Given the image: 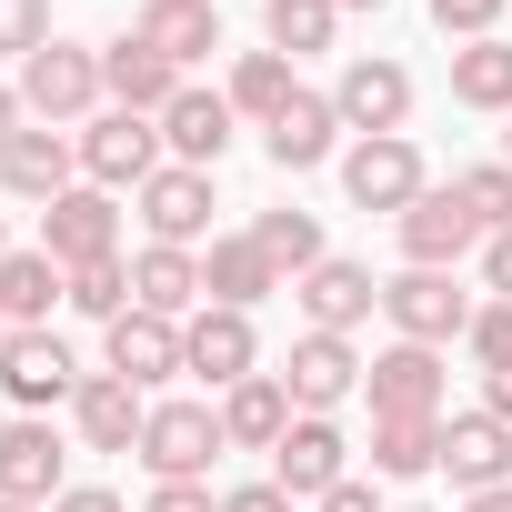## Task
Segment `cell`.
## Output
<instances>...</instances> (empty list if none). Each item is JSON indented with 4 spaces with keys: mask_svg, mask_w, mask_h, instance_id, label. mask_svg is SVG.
I'll list each match as a JSON object with an SVG mask.
<instances>
[{
    "mask_svg": "<svg viewBox=\"0 0 512 512\" xmlns=\"http://www.w3.org/2000/svg\"><path fill=\"white\" fill-rule=\"evenodd\" d=\"M21 111L41 121V131H71V121H91L111 91H101V51H81V41H51V51H31L21 61Z\"/></svg>",
    "mask_w": 512,
    "mask_h": 512,
    "instance_id": "cell-1",
    "label": "cell"
},
{
    "mask_svg": "<svg viewBox=\"0 0 512 512\" xmlns=\"http://www.w3.org/2000/svg\"><path fill=\"white\" fill-rule=\"evenodd\" d=\"M221 452H231L221 402H151V422H141V472L151 482H201Z\"/></svg>",
    "mask_w": 512,
    "mask_h": 512,
    "instance_id": "cell-2",
    "label": "cell"
},
{
    "mask_svg": "<svg viewBox=\"0 0 512 512\" xmlns=\"http://www.w3.org/2000/svg\"><path fill=\"white\" fill-rule=\"evenodd\" d=\"M71 141H81V181L91 191H141L161 171V121H141V111H91Z\"/></svg>",
    "mask_w": 512,
    "mask_h": 512,
    "instance_id": "cell-3",
    "label": "cell"
},
{
    "mask_svg": "<svg viewBox=\"0 0 512 512\" xmlns=\"http://www.w3.org/2000/svg\"><path fill=\"white\" fill-rule=\"evenodd\" d=\"M342 191H352V211H412L422 191H432V171H422V151H412V131H392V141H342Z\"/></svg>",
    "mask_w": 512,
    "mask_h": 512,
    "instance_id": "cell-4",
    "label": "cell"
},
{
    "mask_svg": "<svg viewBox=\"0 0 512 512\" xmlns=\"http://www.w3.org/2000/svg\"><path fill=\"white\" fill-rule=\"evenodd\" d=\"M71 492V442L41 422V412H11L0 422V502H61Z\"/></svg>",
    "mask_w": 512,
    "mask_h": 512,
    "instance_id": "cell-5",
    "label": "cell"
},
{
    "mask_svg": "<svg viewBox=\"0 0 512 512\" xmlns=\"http://www.w3.org/2000/svg\"><path fill=\"white\" fill-rule=\"evenodd\" d=\"M332 111H342V131H352V141H392V131L412 121V71H402V61L352 51V61H342V81H332Z\"/></svg>",
    "mask_w": 512,
    "mask_h": 512,
    "instance_id": "cell-6",
    "label": "cell"
},
{
    "mask_svg": "<svg viewBox=\"0 0 512 512\" xmlns=\"http://www.w3.org/2000/svg\"><path fill=\"white\" fill-rule=\"evenodd\" d=\"M472 312H482V302L452 292V272H392V282H382V322H392L402 342H432V352H442V342L472 332Z\"/></svg>",
    "mask_w": 512,
    "mask_h": 512,
    "instance_id": "cell-7",
    "label": "cell"
},
{
    "mask_svg": "<svg viewBox=\"0 0 512 512\" xmlns=\"http://www.w3.org/2000/svg\"><path fill=\"white\" fill-rule=\"evenodd\" d=\"M362 392H372V422H442V352L392 342V352L362 362Z\"/></svg>",
    "mask_w": 512,
    "mask_h": 512,
    "instance_id": "cell-8",
    "label": "cell"
},
{
    "mask_svg": "<svg viewBox=\"0 0 512 512\" xmlns=\"http://www.w3.org/2000/svg\"><path fill=\"white\" fill-rule=\"evenodd\" d=\"M392 231H402V272H452L462 251H482V241H492V231L472 221V201H462L452 181H442V191H422V201H412V211H402Z\"/></svg>",
    "mask_w": 512,
    "mask_h": 512,
    "instance_id": "cell-9",
    "label": "cell"
},
{
    "mask_svg": "<svg viewBox=\"0 0 512 512\" xmlns=\"http://www.w3.org/2000/svg\"><path fill=\"white\" fill-rule=\"evenodd\" d=\"M41 251H51L61 272H91V262H111V251H121V211H111V191L71 181V191L41 211Z\"/></svg>",
    "mask_w": 512,
    "mask_h": 512,
    "instance_id": "cell-10",
    "label": "cell"
},
{
    "mask_svg": "<svg viewBox=\"0 0 512 512\" xmlns=\"http://www.w3.org/2000/svg\"><path fill=\"white\" fill-rule=\"evenodd\" d=\"M181 372H201L211 392L251 382V372H262V342H251V312H221V302H201V312L181 322Z\"/></svg>",
    "mask_w": 512,
    "mask_h": 512,
    "instance_id": "cell-11",
    "label": "cell"
},
{
    "mask_svg": "<svg viewBox=\"0 0 512 512\" xmlns=\"http://www.w3.org/2000/svg\"><path fill=\"white\" fill-rule=\"evenodd\" d=\"M272 482H282L292 502H322L332 482H352V442H342V422H332V412H302V422L282 432V452H272Z\"/></svg>",
    "mask_w": 512,
    "mask_h": 512,
    "instance_id": "cell-12",
    "label": "cell"
},
{
    "mask_svg": "<svg viewBox=\"0 0 512 512\" xmlns=\"http://www.w3.org/2000/svg\"><path fill=\"white\" fill-rule=\"evenodd\" d=\"M0 392H11L21 412H51V402H71V392H81V372H71V342H61V332H11V342H0Z\"/></svg>",
    "mask_w": 512,
    "mask_h": 512,
    "instance_id": "cell-13",
    "label": "cell"
},
{
    "mask_svg": "<svg viewBox=\"0 0 512 512\" xmlns=\"http://www.w3.org/2000/svg\"><path fill=\"white\" fill-rule=\"evenodd\" d=\"M292 302H302V322H312V332H342V342H352V332L382 312V282H372L362 262H312V272L292 282Z\"/></svg>",
    "mask_w": 512,
    "mask_h": 512,
    "instance_id": "cell-14",
    "label": "cell"
},
{
    "mask_svg": "<svg viewBox=\"0 0 512 512\" xmlns=\"http://www.w3.org/2000/svg\"><path fill=\"white\" fill-rule=\"evenodd\" d=\"M101 372H121L131 392L171 382V372H181V322H161V312H121V322H101Z\"/></svg>",
    "mask_w": 512,
    "mask_h": 512,
    "instance_id": "cell-15",
    "label": "cell"
},
{
    "mask_svg": "<svg viewBox=\"0 0 512 512\" xmlns=\"http://www.w3.org/2000/svg\"><path fill=\"white\" fill-rule=\"evenodd\" d=\"M141 422H151V402H141L121 372H81V392H71L81 452H141Z\"/></svg>",
    "mask_w": 512,
    "mask_h": 512,
    "instance_id": "cell-16",
    "label": "cell"
},
{
    "mask_svg": "<svg viewBox=\"0 0 512 512\" xmlns=\"http://www.w3.org/2000/svg\"><path fill=\"white\" fill-rule=\"evenodd\" d=\"M201 302H211V282H201V251H171V241H141V251H131V312L191 322Z\"/></svg>",
    "mask_w": 512,
    "mask_h": 512,
    "instance_id": "cell-17",
    "label": "cell"
},
{
    "mask_svg": "<svg viewBox=\"0 0 512 512\" xmlns=\"http://www.w3.org/2000/svg\"><path fill=\"white\" fill-rule=\"evenodd\" d=\"M71 181H81V141L71 131H21L11 151H0V191L31 201V211H51Z\"/></svg>",
    "mask_w": 512,
    "mask_h": 512,
    "instance_id": "cell-18",
    "label": "cell"
},
{
    "mask_svg": "<svg viewBox=\"0 0 512 512\" xmlns=\"http://www.w3.org/2000/svg\"><path fill=\"white\" fill-rule=\"evenodd\" d=\"M231 121H241V111H231V91H191V81H181V101L161 111V151H171L181 171H221Z\"/></svg>",
    "mask_w": 512,
    "mask_h": 512,
    "instance_id": "cell-19",
    "label": "cell"
},
{
    "mask_svg": "<svg viewBox=\"0 0 512 512\" xmlns=\"http://www.w3.org/2000/svg\"><path fill=\"white\" fill-rule=\"evenodd\" d=\"M141 231H151V241H171V251H191V241L211 231V171L161 161V171L141 181Z\"/></svg>",
    "mask_w": 512,
    "mask_h": 512,
    "instance_id": "cell-20",
    "label": "cell"
},
{
    "mask_svg": "<svg viewBox=\"0 0 512 512\" xmlns=\"http://www.w3.org/2000/svg\"><path fill=\"white\" fill-rule=\"evenodd\" d=\"M282 382H292V412H332V402L362 392V352L342 332H302L292 362H282Z\"/></svg>",
    "mask_w": 512,
    "mask_h": 512,
    "instance_id": "cell-21",
    "label": "cell"
},
{
    "mask_svg": "<svg viewBox=\"0 0 512 512\" xmlns=\"http://www.w3.org/2000/svg\"><path fill=\"white\" fill-rule=\"evenodd\" d=\"M292 422H302V412H292V382H282V372H251V382L221 392V442H231V452H282Z\"/></svg>",
    "mask_w": 512,
    "mask_h": 512,
    "instance_id": "cell-22",
    "label": "cell"
},
{
    "mask_svg": "<svg viewBox=\"0 0 512 512\" xmlns=\"http://www.w3.org/2000/svg\"><path fill=\"white\" fill-rule=\"evenodd\" d=\"M101 91H111V111H141V121H161V111L181 101V71H171L151 41H131V31H121V41L101 51Z\"/></svg>",
    "mask_w": 512,
    "mask_h": 512,
    "instance_id": "cell-23",
    "label": "cell"
},
{
    "mask_svg": "<svg viewBox=\"0 0 512 512\" xmlns=\"http://www.w3.org/2000/svg\"><path fill=\"white\" fill-rule=\"evenodd\" d=\"M262 151H272V171H322V161H342V111H332V91H292V111L262 131Z\"/></svg>",
    "mask_w": 512,
    "mask_h": 512,
    "instance_id": "cell-24",
    "label": "cell"
},
{
    "mask_svg": "<svg viewBox=\"0 0 512 512\" xmlns=\"http://www.w3.org/2000/svg\"><path fill=\"white\" fill-rule=\"evenodd\" d=\"M442 472L462 482V502L492 492V482H512V422H492V412H452V422H442Z\"/></svg>",
    "mask_w": 512,
    "mask_h": 512,
    "instance_id": "cell-25",
    "label": "cell"
},
{
    "mask_svg": "<svg viewBox=\"0 0 512 512\" xmlns=\"http://www.w3.org/2000/svg\"><path fill=\"white\" fill-rule=\"evenodd\" d=\"M201 282H211V302H221V312H251V302H272V292H292V282L272 272V251L251 241V231H221V241L201 251Z\"/></svg>",
    "mask_w": 512,
    "mask_h": 512,
    "instance_id": "cell-26",
    "label": "cell"
},
{
    "mask_svg": "<svg viewBox=\"0 0 512 512\" xmlns=\"http://www.w3.org/2000/svg\"><path fill=\"white\" fill-rule=\"evenodd\" d=\"M131 41H151L171 71H191V61H211V51H221V11H211V0H141Z\"/></svg>",
    "mask_w": 512,
    "mask_h": 512,
    "instance_id": "cell-27",
    "label": "cell"
},
{
    "mask_svg": "<svg viewBox=\"0 0 512 512\" xmlns=\"http://www.w3.org/2000/svg\"><path fill=\"white\" fill-rule=\"evenodd\" d=\"M51 302H71V272L51 251H11V262H0V312H11V332H51Z\"/></svg>",
    "mask_w": 512,
    "mask_h": 512,
    "instance_id": "cell-28",
    "label": "cell"
},
{
    "mask_svg": "<svg viewBox=\"0 0 512 512\" xmlns=\"http://www.w3.org/2000/svg\"><path fill=\"white\" fill-rule=\"evenodd\" d=\"M452 101L462 111H512V41H462L452 51Z\"/></svg>",
    "mask_w": 512,
    "mask_h": 512,
    "instance_id": "cell-29",
    "label": "cell"
},
{
    "mask_svg": "<svg viewBox=\"0 0 512 512\" xmlns=\"http://www.w3.org/2000/svg\"><path fill=\"white\" fill-rule=\"evenodd\" d=\"M292 91H302V81H292L282 51H241V61H231V111H241V121H262V131H272V121L292 111Z\"/></svg>",
    "mask_w": 512,
    "mask_h": 512,
    "instance_id": "cell-30",
    "label": "cell"
},
{
    "mask_svg": "<svg viewBox=\"0 0 512 512\" xmlns=\"http://www.w3.org/2000/svg\"><path fill=\"white\" fill-rule=\"evenodd\" d=\"M442 472V422H372V482H422Z\"/></svg>",
    "mask_w": 512,
    "mask_h": 512,
    "instance_id": "cell-31",
    "label": "cell"
},
{
    "mask_svg": "<svg viewBox=\"0 0 512 512\" xmlns=\"http://www.w3.org/2000/svg\"><path fill=\"white\" fill-rule=\"evenodd\" d=\"M332 31H342V11H332V0H262V41H272L282 61L332 51Z\"/></svg>",
    "mask_w": 512,
    "mask_h": 512,
    "instance_id": "cell-32",
    "label": "cell"
},
{
    "mask_svg": "<svg viewBox=\"0 0 512 512\" xmlns=\"http://www.w3.org/2000/svg\"><path fill=\"white\" fill-rule=\"evenodd\" d=\"M251 241L272 251V272H282V282H302L312 262H332V251H322V221H312V211H262V221H251Z\"/></svg>",
    "mask_w": 512,
    "mask_h": 512,
    "instance_id": "cell-33",
    "label": "cell"
},
{
    "mask_svg": "<svg viewBox=\"0 0 512 512\" xmlns=\"http://www.w3.org/2000/svg\"><path fill=\"white\" fill-rule=\"evenodd\" d=\"M71 312H91V322H121L131 312V262H121V251L91 262V272H71Z\"/></svg>",
    "mask_w": 512,
    "mask_h": 512,
    "instance_id": "cell-34",
    "label": "cell"
},
{
    "mask_svg": "<svg viewBox=\"0 0 512 512\" xmlns=\"http://www.w3.org/2000/svg\"><path fill=\"white\" fill-rule=\"evenodd\" d=\"M452 191L472 201L482 231H512V161H472V171H452Z\"/></svg>",
    "mask_w": 512,
    "mask_h": 512,
    "instance_id": "cell-35",
    "label": "cell"
},
{
    "mask_svg": "<svg viewBox=\"0 0 512 512\" xmlns=\"http://www.w3.org/2000/svg\"><path fill=\"white\" fill-rule=\"evenodd\" d=\"M61 31H51V0H0V61H31V51H51Z\"/></svg>",
    "mask_w": 512,
    "mask_h": 512,
    "instance_id": "cell-36",
    "label": "cell"
},
{
    "mask_svg": "<svg viewBox=\"0 0 512 512\" xmlns=\"http://www.w3.org/2000/svg\"><path fill=\"white\" fill-rule=\"evenodd\" d=\"M462 352H472L482 372H512V302H482L472 332H462Z\"/></svg>",
    "mask_w": 512,
    "mask_h": 512,
    "instance_id": "cell-37",
    "label": "cell"
},
{
    "mask_svg": "<svg viewBox=\"0 0 512 512\" xmlns=\"http://www.w3.org/2000/svg\"><path fill=\"white\" fill-rule=\"evenodd\" d=\"M502 11H512V0H432V31H452V41H492Z\"/></svg>",
    "mask_w": 512,
    "mask_h": 512,
    "instance_id": "cell-38",
    "label": "cell"
},
{
    "mask_svg": "<svg viewBox=\"0 0 512 512\" xmlns=\"http://www.w3.org/2000/svg\"><path fill=\"white\" fill-rule=\"evenodd\" d=\"M141 512H221V502H211V482H151Z\"/></svg>",
    "mask_w": 512,
    "mask_h": 512,
    "instance_id": "cell-39",
    "label": "cell"
},
{
    "mask_svg": "<svg viewBox=\"0 0 512 512\" xmlns=\"http://www.w3.org/2000/svg\"><path fill=\"white\" fill-rule=\"evenodd\" d=\"M221 512H292V492H282V482H231Z\"/></svg>",
    "mask_w": 512,
    "mask_h": 512,
    "instance_id": "cell-40",
    "label": "cell"
},
{
    "mask_svg": "<svg viewBox=\"0 0 512 512\" xmlns=\"http://www.w3.org/2000/svg\"><path fill=\"white\" fill-rule=\"evenodd\" d=\"M482 292H492V302H512V231H492V241H482Z\"/></svg>",
    "mask_w": 512,
    "mask_h": 512,
    "instance_id": "cell-41",
    "label": "cell"
},
{
    "mask_svg": "<svg viewBox=\"0 0 512 512\" xmlns=\"http://www.w3.org/2000/svg\"><path fill=\"white\" fill-rule=\"evenodd\" d=\"M312 512H392V502H382V492H372V482H362V472H352V482H332V492H322V502H312Z\"/></svg>",
    "mask_w": 512,
    "mask_h": 512,
    "instance_id": "cell-42",
    "label": "cell"
},
{
    "mask_svg": "<svg viewBox=\"0 0 512 512\" xmlns=\"http://www.w3.org/2000/svg\"><path fill=\"white\" fill-rule=\"evenodd\" d=\"M51 512H121V492H101V482H71Z\"/></svg>",
    "mask_w": 512,
    "mask_h": 512,
    "instance_id": "cell-43",
    "label": "cell"
},
{
    "mask_svg": "<svg viewBox=\"0 0 512 512\" xmlns=\"http://www.w3.org/2000/svg\"><path fill=\"white\" fill-rule=\"evenodd\" d=\"M21 131H31V111H21V91H11V81H0V151H11Z\"/></svg>",
    "mask_w": 512,
    "mask_h": 512,
    "instance_id": "cell-44",
    "label": "cell"
},
{
    "mask_svg": "<svg viewBox=\"0 0 512 512\" xmlns=\"http://www.w3.org/2000/svg\"><path fill=\"white\" fill-rule=\"evenodd\" d=\"M482 412H492V422H512V372H482Z\"/></svg>",
    "mask_w": 512,
    "mask_h": 512,
    "instance_id": "cell-45",
    "label": "cell"
},
{
    "mask_svg": "<svg viewBox=\"0 0 512 512\" xmlns=\"http://www.w3.org/2000/svg\"><path fill=\"white\" fill-rule=\"evenodd\" d=\"M462 512H512V482H492V492H472Z\"/></svg>",
    "mask_w": 512,
    "mask_h": 512,
    "instance_id": "cell-46",
    "label": "cell"
},
{
    "mask_svg": "<svg viewBox=\"0 0 512 512\" xmlns=\"http://www.w3.org/2000/svg\"><path fill=\"white\" fill-rule=\"evenodd\" d=\"M332 11H392V0H332Z\"/></svg>",
    "mask_w": 512,
    "mask_h": 512,
    "instance_id": "cell-47",
    "label": "cell"
},
{
    "mask_svg": "<svg viewBox=\"0 0 512 512\" xmlns=\"http://www.w3.org/2000/svg\"><path fill=\"white\" fill-rule=\"evenodd\" d=\"M0 512H41V502H0Z\"/></svg>",
    "mask_w": 512,
    "mask_h": 512,
    "instance_id": "cell-48",
    "label": "cell"
},
{
    "mask_svg": "<svg viewBox=\"0 0 512 512\" xmlns=\"http://www.w3.org/2000/svg\"><path fill=\"white\" fill-rule=\"evenodd\" d=\"M0 262H11V231H0Z\"/></svg>",
    "mask_w": 512,
    "mask_h": 512,
    "instance_id": "cell-49",
    "label": "cell"
},
{
    "mask_svg": "<svg viewBox=\"0 0 512 512\" xmlns=\"http://www.w3.org/2000/svg\"><path fill=\"white\" fill-rule=\"evenodd\" d=\"M0 342H11V312H0Z\"/></svg>",
    "mask_w": 512,
    "mask_h": 512,
    "instance_id": "cell-50",
    "label": "cell"
},
{
    "mask_svg": "<svg viewBox=\"0 0 512 512\" xmlns=\"http://www.w3.org/2000/svg\"><path fill=\"white\" fill-rule=\"evenodd\" d=\"M402 512H432V502H402Z\"/></svg>",
    "mask_w": 512,
    "mask_h": 512,
    "instance_id": "cell-51",
    "label": "cell"
},
{
    "mask_svg": "<svg viewBox=\"0 0 512 512\" xmlns=\"http://www.w3.org/2000/svg\"><path fill=\"white\" fill-rule=\"evenodd\" d=\"M502 161H512V141H502Z\"/></svg>",
    "mask_w": 512,
    "mask_h": 512,
    "instance_id": "cell-52",
    "label": "cell"
}]
</instances>
